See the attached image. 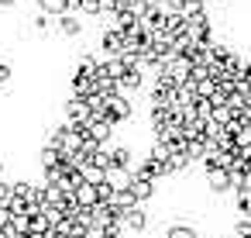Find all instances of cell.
I'll return each mask as SVG.
<instances>
[{
  "label": "cell",
  "instance_id": "obj_1",
  "mask_svg": "<svg viewBox=\"0 0 251 238\" xmlns=\"http://www.w3.org/2000/svg\"><path fill=\"white\" fill-rule=\"evenodd\" d=\"M131 114H134V107H131V100H127L124 93H117V97L107 100V121H110V124H121V121H127Z\"/></svg>",
  "mask_w": 251,
  "mask_h": 238
},
{
  "label": "cell",
  "instance_id": "obj_9",
  "mask_svg": "<svg viewBox=\"0 0 251 238\" xmlns=\"http://www.w3.org/2000/svg\"><path fill=\"white\" fill-rule=\"evenodd\" d=\"M7 80H11V66H7V62H4V66H0V87H4V83H7Z\"/></svg>",
  "mask_w": 251,
  "mask_h": 238
},
{
  "label": "cell",
  "instance_id": "obj_10",
  "mask_svg": "<svg viewBox=\"0 0 251 238\" xmlns=\"http://www.w3.org/2000/svg\"><path fill=\"white\" fill-rule=\"evenodd\" d=\"M0 7H14V0H0Z\"/></svg>",
  "mask_w": 251,
  "mask_h": 238
},
{
  "label": "cell",
  "instance_id": "obj_3",
  "mask_svg": "<svg viewBox=\"0 0 251 238\" xmlns=\"http://www.w3.org/2000/svg\"><path fill=\"white\" fill-rule=\"evenodd\" d=\"M55 31L76 38V35H83V25H79V18H73V14H59V18H55Z\"/></svg>",
  "mask_w": 251,
  "mask_h": 238
},
{
  "label": "cell",
  "instance_id": "obj_5",
  "mask_svg": "<svg viewBox=\"0 0 251 238\" xmlns=\"http://www.w3.org/2000/svg\"><path fill=\"white\" fill-rule=\"evenodd\" d=\"M124 224H127L131 231H145V228H148V210H145V207L127 210V214H124Z\"/></svg>",
  "mask_w": 251,
  "mask_h": 238
},
{
  "label": "cell",
  "instance_id": "obj_6",
  "mask_svg": "<svg viewBox=\"0 0 251 238\" xmlns=\"http://www.w3.org/2000/svg\"><path fill=\"white\" fill-rule=\"evenodd\" d=\"M165 238H200V231L189 228V224H169L165 228Z\"/></svg>",
  "mask_w": 251,
  "mask_h": 238
},
{
  "label": "cell",
  "instance_id": "obj_12",
  "mask_svg": "<svg viewBox=\"0 0 251 238\" xmlns=\"http://www.w3.org/2000/svg\"><path fill=\"white\" fill-rule=\"evenodd\" d=\"M220 4H224V0H220Z\"/></svg>",
  "mask_w": 251,
  "mask_h": 238
},
{
  "label": "cell",
  "instance_id": "obj_11",
  "mask_svg": "<svg viewBox=\"0 0 251 238\" xmlns=\"http://www.w3.org/2000/svg\"><path fill=\"white\" fill-rule=\"evenodd\" d=\"M224 238H234V235H224Z\"/></svg>",
  "mask_w": 251,
  "mask_h": 238
},
{
  "label": "cell",
  "instance_id": "obj_4",
  "mask_svg": "<svg viewBox=\"0 0 251 238\" xmlns=\"http://www.w3.org/2000/svg\"><path fill=\"white\" fill-rule=\"evenodd\" d=\"M206 183L213 193H227L230 190V173L227 169H206Z\"/></svg>",
  "mask_w": 251,
  "mask_h": 238
},
{
  "label": "cell",
  "instance_id": "obj_7",
  "mask_svg": "<svg viewBox=\"0 0 251 238\" xmlns=\"http://www.w3.org/2000/svg\"><path fill=\"white\" fill-rule=\"evenodd\" d=\"M237 214H244V217H251V186H244V190H237Z\"/></svg>",
  "mask_w": 251,
  "mask_h": 238
},
{
  "label": "cell",
  "instance_id": "obj_2",
  "mask_svg": "<svg viewBox=\"0 0 251 238\" xmlns=\"http://www.w3.org/2000/svg\"><path fill=\"white\" fill-rule=\"evenodd\" d=\"M100 45H103L107 59H117V56L124 52V31H121V28H107L103 38H100Z\"/></svg>",
  "mask_w": 251,
  "mask_h": 238
},
{
  "label": "cell",
  "instance_id": "obj_8",
  "mask_svg": "<svg viewBox=\"0 0 251 238\" xmlns=\"http://www.w3.org/2000/svg\"><path fill=\"white\" fill-rule=\"evenodd\" d=\"M49 28H52V18L38 14V18H35V31H49Z\"/></svg>",
  "mask_w": 251,
  "mask_h": 238
}]
</instances>
